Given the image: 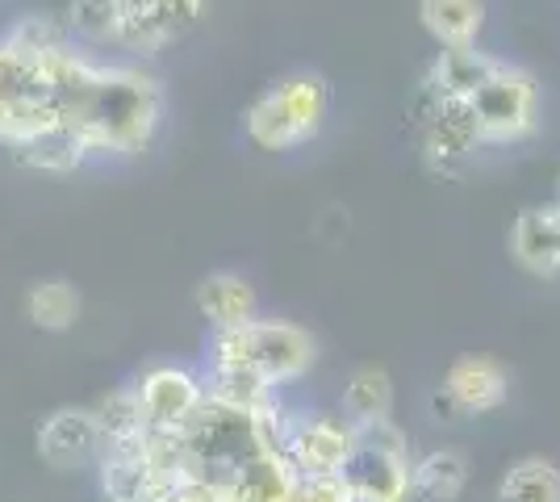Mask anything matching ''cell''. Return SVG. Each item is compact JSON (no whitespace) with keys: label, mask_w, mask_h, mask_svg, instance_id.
<instances>
[{"label":"cell","mask_w":560,"mask_h":502,"mask_svg":"<svg viewBox=\"0 0 560 502\" xmlns=\"http://www.w3.org/2000/svg\"><path fill=\"white\" fill-rule=\"evenodd\" d=\"M164 121V84L142 63L101 59L75 96L68 126L93 155H139L155 143Z\"/></svg>","instance_id":"1"},{"label":"cell","mask_w":560,"mask_h":502,"mask_svg":"<svg viewBox=\"0 0 560 502\" xmlns=\"http://www.w3.org/2000/svg\"><path fill=\"white\" fill-rule=\"evenodd\" d=\"M314 357H318V348H314L310 331L293 327V323H277V318H252L231 331H213L210 339V369L243 373L277 394L280 385L302 382Z\"/></svg>","instance_id":"2"},{"label":"cell","mask_w":560,"mask_h":502,"mask_svg":"<svg viewBox=\"0 0 560 502\" xmlns=\"http://www.w3.org/2000/svg\"><path fill=\"white\" fill-rule=\"evenodd\" d=\"M330 114V84L318 72H293L268 84L264 93L247 105L243 130L259 151H293L310 143Z\"/></svg>","instance_id":"3"},{"label":"cell","mask_w":560,"mask_h":502,"mask_svg":"<svg viewBox=\"0 0 560 502\" xmlns=\"http://www.w3.org/2000/svg\"><path fill=\"white\" fill-rule=\"evenodd\" d=\"M339 478L355 502H410V440L394 419L351 428V456Z\"/></svg>","instance_id":"4"},{"label":"cell","mask_w":560,"mask_h":502,"mask_svg":"<svg viewBox=\"0 0 560 502\" xmlns=\"http://www.w3.org/2000/svg\"><path fill=\"white\" fill-rule=\"evenodd\" d=\"M468 109H472V121H477V135H481V147H506V143H523L532 139L539 126V84L527 68H514V63H502L493 68L477 93L468 96Z\"/></svg>","instance_id":"5"},{"label":"cell","mask_w":560,"mask_h":502,"mask_svg":"<svg viewBox=\"0 0 560 502\" xmlns=\"http://www.w3.org/2000/svg\"><path fill=\"white\" fill-rule=\"evenodd\" d=\"M201 0H117L114 43L130 59H151L201 22Z\"/></svg>","instance_id":"6"},{"label":"cell","mask_w":560,"mask_h":502,"mask_svg":"<svg viewBox=\"0 0 560 502\" xmlns=\"http://www.w3.org/2000/svg\"><path fill=\"white\" fill-rule=\"evenodd\" d=\"M410 121L422 139V155L435 172H456L481 147L468 101H440L419 89L415 105H410Z\"/></svg>","instance_id":"7"},{"label":"cell","mask_w":560,"mask_h":502,"mask_svg":"<svg viewBox=\"0 0 560 502\" xmlns=\"http://www.w3.org/2000/svg\"><path fill=\"white\" fill-rule=\"evenodd\" d=\"M280 453L298 478H335L351 456V428L335 415H289Z\"/></svg>","instance_id":"8"},{"label":"cell","mask_w":560,"mask_h":502,"mask_svg":"<svg viewBox=\"0 0 560 502\" xmlns=\"http://www.w3.org/2000/svg\"><path fill=\"white\" fill-rule=\"evenodd\" d=\"M130 389L139 398L147 431H180L197 410L206 407L201 373H192L185 364H151Z\"/></svg>","instance_id":"9"},{"label":"cell","mask_w":560,"mask_h":502,"mask_svg":"<svg viewBox=\"0 0 560 502\" xmlns=\"http://www.w3.org/2000/svg\"><path fill=\"white\" fill-rule=\"evenodd\" d=\"M511 373L493 357H460L444 377V389L435 394L440 415H490L506 402Z\"/></svg>","instance_id":"10"},{"label":"cell","mask_w":560,"mask_h":502,"mask_svg":"<svg viewBox=\"0 0 560 502\" xmlns=\"http://www.w3.org/2000/svg\"><path fill=\"white\" fill-rule=\"evenodd\" d=\"M101 448H105V440H101L93 410L63 407L47 415L38 428V453L59 469H80L89 460H101Z\"/></svg>","instance_id":"11"},{"label":"cell","mask_w":560,"mask_h":502,"mask_svg":"<svg viewBox=\"0 0 560 502\" xmlns=\"http://www.w3.org/2000/svg\"><path fill=\"white\" fill-rule=\"evenodd\" d=\"M197 311L213 323V331H231L259 318V297L256 285L238 272H210L201 285H197Z\"/></svg>","instance_id":"12"},{"label":"cell","mask_w":560,"mask_h":502,"mask_svg":"<svg viewBox=\"0 0 560 502\" xmlns=\"http://www.w3.org/2000/svg\"><path fill=\"white\" fill-rule=\"evenodd\" d=\"M498 68V59L486 50H440V59L431 63V72L422 75V93L440 96V101H468L477 93V84Z\"/></svg>","instance_id":"13"},{"label":"cell","mask_w":560,"mask_h":502,"mask_svg":"<svg viewBox=\"0 0 560 502\" xmlns=\"http://www.w3.org/2000/svg\"><path fill=\"white\" fill-rule=\"evenodd\" d=\"M511 247L518 264L539 277H560V210H523L514 222Z\"/></svg>","instance_id":"14"},{"label":"cell","mask_w":560,"mask_h":502,"mask_svg":"<svg viewBox=\"0 0 560 502\" xmlns=\"http://www.w3.org/2000/svg\"><path fill=\"white\" fill-rule=\"evenodd\" d=\"M468 486V460L456 448H440L410 460V499L456 502Z\"/></svg>","instance_id":"15"},{"label":"cell","mask_w":560,"mask_h":502,"mask_svg":"<svg viewBox=\"0 0 560 502\" xmlns=\"http://www.w3.org/2000/svg\"><path fill=\"white\" fill-rule=\"evenodd\" d=\"M419 17L444 50H468L477 47V34L486 25V4H472V0H427L419 9Z\"/></svg>","instance_id":"16"},{"label":"cell","mask_w":560,"mask_h":502,"mask_svg":"<svg viewBox=\"0 0 560 502\" xmlns=\"http://www.w3.org/2000/svg\"><path fill=\"white\" fill-rule=\"evenodd\" d=\"M394 415V382L385 369H355L343 385V423L348 428H369Z\"/></svg>","instance_id":"17"},{"label":"cell","mask_w":560,"mask_h":502,"mask_svg":"<svg viewBox=\"0 0 560 502\" xmlns=\"http://www.w3.org/2000/svg\"><path fill=\"white\" fill-rule=\"evenodd\" d=\"M9 155L30 172H75L89 160V147L71 126H55V130H43L38 139L22 143L18 151H9Z\"/></svg>","instance_id":"18"},{"label":"cell","mask_w":560,"mask_h":502,"mask_svg":"<svg viewBox=\"0 0 560 502\" xmlns=\"http://www.w3.org/2000/svg\"><path fill=\"white\" fill-rule=\"evenodd\" d=\"M25 314L38 331H71L75 318H80V293L71 281L63 277H50V281H38L25 293Z\"/></svg>","instance_id":"19"},{"label":"cell","mask_w":560,"mask_h":502,"mask_svg":"<svg viewBox=\"0 0 560 502\" xmlns=\"http://www.w3.org/2000/svg\"><path fill=\"white\" fill-rule=\"evenodd\" d=\"M498 502H560V469L544 456L514 460L502 474Z\"/></svg>","instance_id":"20"},{"label":"cell","mask_w":560,"mask_h":502,"mask_svg":"<svg viewBox=\"0 0 560 502\" xmlns=\"http://www.w3.org/2000/svg\"><path fill=\"white\" fill-rule=\"evenodd\" d=\"M93 415H96V428H101L105 448H130V444H139L142 435H147L139 398H135V389H130V385H126V389H114V394H109ZM105 448H101V453H105Z\"/></svg>","instance_id":"21"},{"label":"cell","mask_w":560,"mask_h":502,"mask_svg":"<svg viewBox=\"0 0 560 502\" xmlns=\"http://www.w3.org/2000/svg\"><path fill=\"white\" fill-rule=\"evenodd\" d=\"M284 502H355L348 490V481L339 478H298L289 486Z\"/></svg>","instance_id":"22"},{"label":"cell","mask_w":560,"mask_h":502,"mask_svg":"<svg viewBox=\"0 0 560 502\" xmlns=\"http://www.w3.org/2000/svg\"><path fill=\"white\" fill-rule=\"evenodd\" d=\"M126 502H213L210 490L197 478H172V481H151V490H142Z\"/></svg>","instance_id":"23"},{"label":"cell","mask_w":560,"mask_h":502,"mask_svg":"<svg viewBox=\"0 0 560 502\" xmlns=\"http://www.w3.org/2000/svg\"><path fill=\"white\" fill-rule=\"evenodd\" d=\"M552 210H560V192H557V206H552Z\"/></svg>","instance_id":"24"}]
</instances>
